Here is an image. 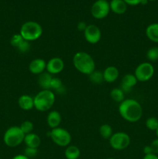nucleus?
Here are the masks:
<instances>
[{
    "mask_svg": "<svg viewBox=\"0 0 158 159\" xmlns=\"http://www.w3.org/2000/svg\"><path fill=\"white\" fill-rule=\"evenodd\" d=\"M119 113L121 117L125 120L135 123L142 117L143 108L138 101L133 99H126L119 103Z\"/></svg>",
    "mask_w": 158,
    "mask_h": 159,
    "instance_id": "obj_1",
    "label": "nucleus"
},
{
    "mask_svg": "<svg viewBox=\"0 0 158 159\" xmlns=\"http://www.w3.org/2000/svg\"><path fill=\"white\" fill-rule=\"evenodd\" d=\"M73 65L81 74L89 75L95 70V62L93 57L85 51H78L72 59Z\"/></svg>",
    "mask_w": 158,
    "mask_h": 159,
    "instance_id": "obj_2",
    "label": "nucleus"
},
{
    "mask_svg": "<svg viewBox=\"0 0 158 159\" xmlns=\"http://www.w3.org/2000/svg\"><path fill=\"white\" fill-rule=\"evenodd\" d=\"M34 108L40 112L50 110L55 102V94L50 89H42L33 97Z\"/></svg>",
    "mask_w": 158,
    "mask_h": 159,
    "instance_id": "obj_3",
    "label": "nucleus"
},
{
    "mask_svg": "<svg viewBox=\"0 0 158 159\" xmlns=\"http://www.w3.org/2000/svg\"><path fill=\"white\" fill-rule=\"evenodd\" d=\"M20 34L24 40L27 41H34L40 38L43 34V28L37 22H25L20 27Z\"/></svg>",
    "mask_w": 158,
    "mask_h": 159,
    "instance_id": "obj_4",
    "label": "nucleus"
},
{
    "mask_svg": "<svg viewBox=\"0 0 158 159\" xmlns=\"http://www.w3.org/2000/svg\"><path fill=\"white\" fill-rule=\"evenodd\" d=\"M25 134L20 127L12 126L6 130L3 136L5 144L9 148H15L24 141Z\"/></svg>",
    "mask_w": 158,
    "mask_h": 159,
    "instance_id": "obj_5",
    "label": "nucleus"
},
{
    "mask_svg": "<svg viewBox=\"0 0 158 159\" xmlns=\"http://www.w3.org/2000/svg\"><path fill=\"white\" fill-rule=\"evenodd\" d=\"M49 137L53 142L60 147H68L71 141V135L66 129L62 127L51 129Z\"/></svg>",
    "mask_w": 158,
    "mask_h": 159,
    "instance_id": "obj_6",
    "label": "nucleus"
},
{
    "mask_svg": "<svg viewBox=\"0 0 158 159\" xmlns=\"http://www.w3.org/2000/svg\"><path fill=\"white\" fill-rule=\"evenodd\" d=\"M109 144L114 150L122 151L130 144V137L125 132H116L108 139Z\"/></svg>",
    "mask_w": 158,
    "mask_h": 159,
    "instance_id": "obj_7",
    "label": "nucleus"
},
{
    "mask_svg": "<svg viewBox=\"0 0 158 159\" xmlns=\"http://www.w3.org/2000/svg\"><path fill=\"white\" fill-rule=\"evenodd\" d=\"M154 75V68L150 62H143L135 69L134 75L138 82H145L152 79Z\"/></svg>",
    "mask_w": 158,
    "mask_h": 159,
    "instance_id": "obj_8",
    "label": "nucleus"
},
{
    "mask_svg": "<svg viewBox=\"0 0 158 159\" xmlns=\"http://www.w3.org/2000/svg\"><path fill=\"white\" fill-rule=\"evenodd\" d=\"M109 12V2L106 0H97L93 3L91 8V16L97 20H102L105 18Z\"/></svg>",
    "mask_w": 158,
    "mask_h": 159,
    "instance_id": "obj_9",
    "label": "nucleus"
},
{
    "mask_svg": "<svg viewBox=\"0 0 158 159\" xmlns=\"http://www.w3.org/2000/svg\"><path fill=\"white\" fill-rule=\"evenodd\" d=\"M84 36L88 43L95 44L99 43L102 37V32L98 26L94 24H89L87 26L84 31Z\"/></svg>",
    "mask_w": 158,
    "mask_h": 159,
    "instance_id": "obj_10",
    "label": "nucleus"
},
{
    "mask_svg": "<svg viewBox=\"0 0 158 159\" xmlns=\"http://www.w3.org/2000/svg\"><path fill=\"white\" fill-rule=\"evenodd\" d=\"M64 68V62L60 57H52L46 62V71L52 75L60 73Z\"/></svg>",
    "mask_w": 158,
    "mask_h": 159,
    "instance_id": "obj_11",
    "label": "nucleus"
},
{
    "mask_svg": "<svg viewBox=\"0 0 158 159\" xmlns=\"http://www.w3.org/2000/svg\"><path fill=\"white\" fill-rule=\"evenodd\" d=\"M138 81L134 74H126L123 76L120 84V89L125 93H129L133 87L137 84Z\"/></svg>",
    "mask_w": 158,
    "mask_h": 159,
    "instance_id": "obj_12",
    "label": "nucleus"
},
{
    "mask_svg": "<svg viewBox=\"0 0 158 159\" xmlns=\"http://www.w3.org/2000/svg\"><path fill=\"white\" fill-rule=\"evenodd\" d=\"M46 62L42 58H36L30 61L29 65V71L32 74L40 75L46 70Z\"/></svg>",
    "mask_w": 158,
    "mask_h": 159,
    "instance_id": "obj_13",
    "label": "nucleus"
},
{
    "mask_svg": "<svg viewBox=\"0 0 158 159\" xmlns=\"http://www.w3.org/2000/svg\"><path fill=\"white\" fill-rule=\"evenodd\" d=\"M102 72H103L104 81L108 83H112L116 82L119 75V70L115 66L107 67Z\"/></svg>",
    "mask_w": 158,
    "mask_h": 159,
    "instance_id": "obj_14",
    "label": "nucleus"
},
{
    "mask_svg": "<svg viewBox=\"0 0 158 159\" xmlns=\"http://www.w3.org/2000/svg\"><path fill=\"white\" fill-rule=\"evenodd\" d=\"M62 117L60 113L57 110H53L50 111L47 115L46 117V123L49 126L50 128L54 129L59 127L60 123H61Z\"/></svg>",
    "mask_w": 158,
    "mask_h": 159,
    "instance_id": "obj_15",
    "label": "nucleus"
},
{
    "mask_svg": "<svg viewBox=\"0 0 158 159\" xmlns=\"http://www.w3.org/2000/svg\"><path fill=\"white\" fill-rule=\"evenodd\" d=\"M18 105L25 111H29L34 108L33 97L29 95H22L18 99Z\"/></svg>",
    "mask_w": 158,
    "mask_h": 159,
    "instance_id": "obj_16",
    "label": "nucleus"
},
{
    "mask_svg": "<svg viewBox=\"0 0 158 159\" xmlns=\"http://www.w3.org/2000/svg\"><path fill=\"white\" fill-rule=\"evenodd\" d=\"M109 6L110 10L117 15H122L127 10V5L123 0H112Z\"/></svg>",
    "mask_w": 158,
    "mask_h": 159,
    "instance_id": "obj_17",
    "label": "nucleus"
},
{
    "mask_svg": "<svg viewBox=\"0 0 158 159\" xmlns=\"http://www.w3.org/2000/svg\"><path fill=\"white\" fill-rule=\"evenodd\" d=\"M26 147L33 148H38L41 144V139L40 136L37 134L30 133L25 135L24 141Z\"/></svg>",
    "mask_w": 158,
    "mask_h": 159,
    "instance_id": "obj_18",
    "label": "nucleus"
},
{
    "mask_svg": "<svg viewBox=\"0 0 158 159\" xmlns=\"http://www.w3.org/2000/svg\"><path fill=\"white\" fill-rule=\"evenodd\" d=\"M52 79V75L48 73L47 71L46 72L44 71L42 74L39 75L38 85L42 89H50V83Z\"/></svg>",
    "mask_w": 158,
    "mask_h": 159,
    "instance_id": "obj_19",
    "label": "nucleus"
},
{
    "mask_svg": "<svg viewBox=\"0 0 158 159\" xmlns=\"http://www.w3.org/2000/svg\"><path fill=\"white\" fill-rule=\"evenodd\" d=\"M146 35L151 41L158 43V23H151L146 29Z\"/></svg>",
    "mask_w": 158,
    "mask_h": 159,
    "instance_id": "obj_20",
    "label": "nucleus"
},
{
    "mask_svg": "<svg viewBox=\"0 0 158 159\" xmlns=\"http://www.w3.org/2000/svg\"><path fill=\"white\" fill-rule=\"evenodd\" d=\"M81 155V151L77 146L68 145L64 151V156L67 159H78Z\"/></svg>",
    "mask_w": 158,
    "mask_h": 159,
    "instance_id": "obj_21",
    "label": "nucleus"
},
{
    "mask_svg": "<svg viewBox=\"0 0 158 159\" xmlns=\"http://www.w3.org/2000/svg\"><path fill=\"white\" fill-rule=\"evenodd\" d=\"M110 97L114 102L120 103L125 99V93L120 88H115L110 92Z\"/></svg>",
    "mask_w": 158,
    "mask_h": 159,
    "instance_id": "obj_22",
    "label": "nucleus"
},
{
    "mask_svg": "<svg viewBox=\"0 0 158 159\" xmlns=\"http://www.w3.org/2000/svg\"><path fill=\"white\" fill-rule=\"evenodd\" d=\"M99 134L101 137L104 139H109L113 134L112 128L111 126L108 124H104L99 127Z\"/></svg>",
    "mask_w": 158,
    "mask_h": 159,
    "instance_id": "obj_23",
    "label": "nucleus"
},
{
    "mask_svg": "<svg viewBox=\"0 0 158 159\" xmlns=\"http://www.w3.org/2000/svg\"><path fill=\"white\" fill-rule=\"evenodd\" d=\"M50 90H54L58 93L64 91V88L61 79L57 77H53L50 83Z\"/></svg>",
    "mask_w": 158,
    "mask_h": 159,
    "instance_id": "obj_24",
    "label": "nucleus"
},
{
    "mask_svg": "<svg viewBox=\"0 0 158 159\" xmlns=\"http://www.w3.org/2000/svg\"><path fill=\"white\" fill-rule=\"evenodd\" d=\"M88 77H89L90 81L94 84H101L102 82H104L103 72L101 71L94 70L88 75Z\"/></svg>",
    "mask_w": 158,
    "mask_h": 159,
    "instance_id": "obj_25",
    "label": "nucleus"
},
{
    "mask_svg": "<svg viewBox=\"0 0 158 159\" xmlns=\"http://www.w3.org/2000/svg\"><path fill=\"white\" fill-rule=\"evenodd\" d=\"M20 129L22 130V131L24 133V134H28L33 133V130L34 129V125L32 121L29 120H25L23 121L21 124V125L20 126Z\"/></svg>",
    "mask_w": 158,
    "mask_h": 159,
    "instance_id": "obj_26",
    "label": "nucleus"
},
{
    "mask_svg": "<svg viewBox=\"0 0 158 159\" xmlns=\"http://www.w3.org/2000/svg\"><path fill=\"white\" fill-rule=\"evenodd\" d=\"M147 57L150 61H156L158 60V48L152 47L147 51Z\"/></svg>",
    "mask_w": 158,
    "mask_h": 159,
    "instance_id": "obj_27",
    "label": "nucleus"
},
{
    "mask_svg": "<svg viewBox=\"0 0 158 159\" xmlns=\"http://www.w3.org/2000/svg\"><path fill=\"white\" fill-rule=\"evenodd\" d=\"M146 127L150 130L156 131L158 128V120L156 117H153V116L149 117L146 120Z\"/></svg>",
    "mask_w": 158,
    "mask_h": 159,
    "instance_id": "obj_28",
    "label": "nucleus"
},
{
    "mask_svg": "<svg viewBox=\"0 0 158 159\" xmlns=\"http://www.w3.org/2000/svg\"><path fill=\"white\" fill-rule=\"evenodd\" d=\"M30 48H31L30 42L27 41V40H23V41L20 43V45L17 47L16 49L21 53H26L30 50Z\"/></svg>",
    "mask_w": 158,
    "mask_h": 159,
    "instance_id": "obj_29",
    "label": "nucleus"
},
{
    "mask_svg": "<svg viewBox=\"0 0 158 159\" xmlns=\"http://www.w3.org/2000/svg\"><path fill=\"white\" fill-rule=\"evenodd\" d=\"M24 39L22 37V36L20 35V34H14L12 37H11V40H10V43L12 47L14 48H17V47L20 45V43H21Z\"/></svg>",
    "mask_w": 158,
    "mask_h": 159,
    "instance_id": "obj_30",
    "label": "nucleus"
},
{
    "mask_svg": "<svg viewBox=\"0 0 158 159\" xmlns=\"http://www.w3.org/2000/svg\"><path fill=\"white\" fill-rule=\"evenodd\" d=\"M37 153H38L37 148H33L26 147V149L24 150V154H23V155H24L25 156L27 157L28 158L31 159L35 158L37 155Z\"/></svg>",
    "mask_w": 158,
    "mask_h": 159,
    "instance_id": "obj_31",
    "label": "nucleus"
},
{
    "mask_svg": "<svg viewBox=\"0 0 158 159\" xmlns=\"http://www.w3.org/2000/svg\"><path fill=\"white\" fill-rule=\"evenodd\" d=\"M150 148L152 149V152L154 155H157L158 154V138L153 140L151 142V144H150Z\"/></svg>",
    "mask_w": 158,
    "mask_h": 159,
    "instance_id": "obj_32",
    "label": "nucleus"
},
{
    "mask_svg": "<svg viewBox=\"0 0 158 159\" xmlns=\"http://www.w3.org/2000/svg\"><path fill=\"white\" fill-rule=\"evenodd\" d=\"M87 26H88V25H87V23H85V22L80 21L78 23H77V29L79 31H83L84 32V31L85 30V29H86Z\"/></svg>",
    "mask_w": 158,
    "mask_h": 159,
    "instance_id": "obj_33",
    "label": "nucleus"
},
{
    "mask_svg": "<svg viewBox=\"0 0 158 159\" xmlns=\"http://www.w3.org/2000/svg\"><path fill=\"white\" fill-rule=\"evenodd\" d=\"M125 3H126L127 6H137V5L140 4L141 0H123Z\"/></svg>",
    "mask_w": 158,
    "mask_h": 159,
    "instance_id": "obj_34",
    "label": "nucleus"
},
{
    "mask_svg": "<svg viewBox=\"0 0 158 159\" xmlns=\"http://www.w3.org/2000/svg\"><path fill=\"white\" fill-rule=\"evenodd\" d=\"M143 153L144 155H150V154H153L152 152V149L150 145H147L143 148Z\"/></svg>",
    "mask_w": 158,
    "mask_h": 159,
    "instance_id": "obj_35",
    "label": "nucleus"
},
{
    "mask_svg": "<svg viewBox=\"0 0 158 159\" xmlns=\"http://www.w3.org/2000/svg\"><path fill=\"white\" fill-rule=\"evenodd\" d=\"M143 159H158V156L154 154H150V155H144Z\"/></svg>",
    "mask_w": 158,
    "mask_h": 159,
    "instance_id": "obj_36",
    "label": "nucleus"
},
{
    "mask_svg": "<svg viewBox=\"0 0 158 159\" xmlns=\"http://www.w3.org/2000/svg\"><path fill=\"white\" fill-rule=\"evenodd\" d=\"M12 159H29V158H28L27 157L25 156V155L23 154V155H15V156H14Z\"/></svg>",
    "mask_w": 158,
    "mask_h": 159,
    "instance_id": "obj_37",
    "label": "nucleus"
},
{
    "mask_svg": "<svg viewBox=\"0 0 158 159\" xmlns=\"http://www.w3.org/2000/svg\"><path fill=\"white\" fill-rule=\"evenodd\" d=\"M148 0H141L140 1V4L141 5H147L148 3Z\"/></svg>",
    "mask_w": 158,
    "mask_h": 159,
    "instance_id": "obj_38",
    "label": "nucleus"
},
{
    "mask_svg": "<svg viewBox=\"0 0 158 159\" xmlns=\"http://www.w3.org/2000/svg\"><path fill=\"white\" fill-rule=\"evenodd\" d=\"M155 132H156V137H157V138H158V128H157V130H156Z\"/></svg>",
    "mask_w": 158,
    "mask_h": 159,
    "instance_id": "obj_39",
    "label": "nucleus"
},
{
    "mask_svg": "<svg viewBox=\"0 0 158 159\" xmlns=\"http://www.w3.org/2000/svg\"><path fill=\"white\" fill-rule=\"evenodd\" d=\"M107 159H115L114 158H108Z\"/></svg>",
    "mask_w": 158,
    "mask_h": 159,
    "instance_id": "obj_40",
    "label": "nucleus"
},
{
    "mask_svg": "<svg viewBox=\"0 0 158 159\" xmlns=\"http://www.w3.org/2000/svg\"><path fill=\"white\" fill-rule=\"evenodd\" d=\"M148 1H156V0H148Z\"/></svg>",
    "mask_w": 158,
    "mask_h": 159,
    "instance_id": "obj_41",
    "label": "nucleus"
}]
</instances>
